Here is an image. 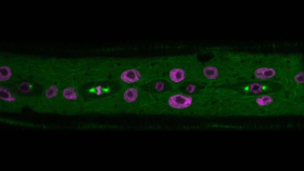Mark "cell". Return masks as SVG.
<instances>
[{
  "mask_svg": "<svg viewBox=\"0 0 304 171\" xmlns=\"http://www.w3.org/2000/svg\"><path fill=\"white\" fill-rule=\"evenodd\" d=\"M235 88L244 96L271 94L286 89L279 82L262 80H248Z\"/></svg>",
  "mask_w": 304,
  "mask_h": 171,
  "instance_id": "cell-7",
  "label": "cell"
},
{
  "mask_svg": "<svg viewBox=\"0 0 304 171\" xmlns=\"http://www.w3.org/2000/svg\"><path fill=\"white\" fill-rule=\"evenodd\" d=\"M157 97L138 86H128L109 95L108 103L112 115H153L157 104Z\"/></svg>",
  "mask_w": 304,
  "mask_h": 171,
  "instance_id": "cell-4",
  "label": "cell"
},
{
  "mask_svg": "<svg viewBox=\"0 0 304 171\" xmlns=\"http://www.w3.org/2000/svg\"><path fill=\"white\" fill-rule=\"evenodd\" d=\"M162 56L132 57L118 59L112 81L122 87L139 86L162 77Z\"/></svg>",
  "mask_w": 304,
  "mask_h": 171,
  "instance_id": "cell-3",
  "label": "cell"
},
{
  "mask_svg": "<svg viewBox=\"0 0 304 171\" xmlns=\"http://www.w3.org/2000/svg\"><path fill=\"white\" fill-rule=\"evenodd\" d=\"M26 106L25 101L8 84L0 85V111L19 113Z\"/></svg>",
  "mask_w": 304,
  "mask_h": 171,
  "instance_id": "cell-9",
  "label": "cell"
},
{
  "mask_svg": "<svg viewBox=\"0 0 304 171\" xmlns=\"http://www.w3.org/2000/svg\"><path fill=\"white\" fill-rule=\"evenodd\" d=\"M207 84L201 80L187 81L181 84L176 89L187 95H193L198 92Z\"/></svg>",
  "mask_w": 304,
  "mask_h": 171,
  "instance_id": "cell-12",
  "label": "cell"
},
{
  "mask_svg": "<svg viewBox=\"0 0 304 171\" xmlns=\"http://www.w3.org/2000/svg\"><path fill=\"white\" fill-rule=\"evenodd\" d=\"M25 101L30 108L40 97L42 89L39 84L31 76L13 83L7 84Z\"/></svg>",
  "mask_w": 304,
  "mask_h": 171,
  "instance_id": "cell-8",
  "label": "cell"
},
{
  "mask_svg": "<svg viewBox=\"0 0 304 171\" xmlns=\"http://www.w3.org/2000/svg\"><path fill=\"white\" fill-rule=\"evenodd\" d=\"M162 62V77L168 80L176 89L187 81L201 80L203 62L196 53L163 56Z\"/></svg>",
  "mask_w": 304,
  "mask_h": 171,
  "instance_id": "cell-6",
  "label": "cell"
},
{
  "mask_svg": "<svg viewBox=\"0 0 304 171\" xmlns=\"http://www.w3.org/2000/svg\"><path fill=\"white\" fill-rule=\"evenodd\" d=\"M304 115V101L296 98L286 89L258 96H242L238 104V116Z\"/></svg>",
  "mask_w": 304,
  "mask_h": 171,
  "instance_id": "cell-2",
  "label": "cell"
},
{
  "mask_svg": "<svg viewBox=\"0 0 304 171\" xmlns=\"http://www.w3.org/2000/svg\"><path fill=\"white\" fill-rule=\"evenodd\" d=\"M295 63L293 54H257L248 80L276 82L284 87Z\"/></svg>",
  "mask_w": 304,
  "mask_h": 171,
  "instance_id": "cell-5",
  "label": "cell"
},
{
  "mask_svg": "<svg viewBox=\"0 0 304 171\" xmlns=\"http://www.w3.org/2000/svg\"><path fill=\"white\" fill-rule=\"evenodd\" d=\"M208 53L209 59L203 62L201 78L207 84L235 87L247 79L251 54L229 48H215Z\"/></svg>",
  "mask_w": 304,
  "mask_h": 171,
  "instance_id": "cell-1",
  "label": "cell"
},
{
  "mask_svg": "<svg viewBox=\"0 0 304 171\" xmlns=\"http://www.w3.org/2000/svg\"><path fill=\"white\" fill-rule=\"evenodd\" d=\"M285 89L295 97L304 100L303 61L296 65L291 72Z\"/></svg>",
  "mask_w": 304,
  "mask_h": 171,
  "instance_id": "cell-10",
  "label": "cell"
},
{
  "mask_svg": "<svg viewBox=\"0 0 304 171\" xmlns=\"http://www.w3.org/2000/svg\"><path fill=\"white\" fill-rule=\"evenodd\" d=\"M138 86L144 91L156 96L176 89L171 82L163 77L154 78Z\"/></svg>",
  "mask_w": 304,
  "mask_h": 171,
  "instance_id": "cell-11",
  "label": "cell"
}]
</instances>
